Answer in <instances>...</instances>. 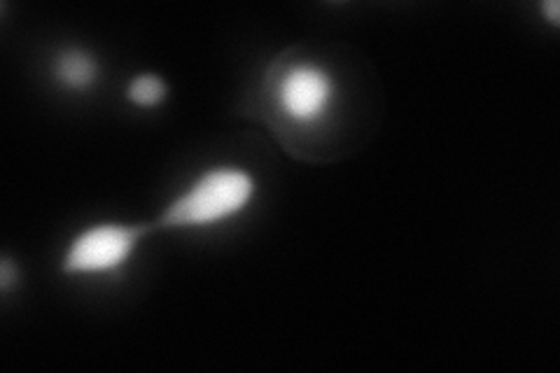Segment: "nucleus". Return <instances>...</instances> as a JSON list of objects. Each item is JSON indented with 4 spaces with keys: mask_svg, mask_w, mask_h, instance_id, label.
Listing matches in <instances>:
<instances>
[{
    "mask_svg": "<svg viewBox=\"0 0 560 373\" xmlns=\"http://www.w3.org/2000/svg\"><path fill=\"white\" fill-rule=\"evenodd\" d=\"M255 189L253 175L238 166L208 168L164 208L156 226L168 231L215 226L248 208Z\"/></svg>",
    "mask_w": 560,
    "mask_h": 373,
    "instance_id": "nucleus-1",
    "label": "nucleus"
},
{
    "mask_svg": "<svg viewBox=\"0 0 560 373\" xmlns=\"http://www.w3.org/2000/svg\"><path fill=\"white\" fill-rule=\"evenodd\" d=\"M148 231L150 226L121 222L86 226L68 243L61 259V271L68 276L113 273L133 257L140 241L148 236Z\"/></svg>",
    "mask_w": 560,
    "mask_h": 373,
    "instance_id": "nucleus-2",
    "label": "nucleus"
},
{
    "mask_svg": "<svg viewBox=\"0 0 560 373\" xmlns=\"http://www.w3.org/2000/svg\"><path fill=\"white\" fill-rule=\"evenodd\" d=\"M273 105L278 115L294 127H315L323 121L337 98V84L318 63L300 61L280 68L273 80Z\"/></svg>",
    "mask_w": 560,
    "mask_h": 373,
    "instance_id": "nucleus-3",
    "label": "nucleus"
},
{
    "mask_svg": "<svg viewBox=\"0 0 560 373\" xmlns=\"http://www.w3.org/2000/svg\"><path fill=\"white\" fill-rule=\"evenodd\" d=\"M101 68L92 51L80 47H68L55 59V78L68 92L84 94L96 86Z\"/></svg>",
    "mask_w": 560,
    "mask_h": 373,
    "instance_id": "nucleus-4",
    "label": "nucleus"
},
{
    "mask_svg": "<svg viewBox=\"0 0 560 373\" xmlns=\"http://www.w3.org/2000/svg\"><path fill=\"white\" fill-rule=\"evenodd\" d=\"M166 96H168L166 82L154 73L136 75L127 86V98L136 105V108L152 110V108H156V105H162L166 101Z\"/></svg>",
    "mask_w": 560,
    "mask_h": 373,
    "instance_id": "nucleus-5",
    "label": "nucleus"
},
{
    "mask_svg": "<svg viewBox=\"0 0 560 373\" xmlns=\"http://www.w3.org/2000/svg\"><path fill=\"white\" fill-rule=\"evenodd\" d=\"M541 10H545V12L549 14V22H551V24H558V16H560L558 3H547V5H545V8H541Z\"/></svg>",
    "mask_w": 560,
    "mask_h": 373,
    "instance_id": "nucleus-6",
    "label": "nucleus"
}]
</instances>
